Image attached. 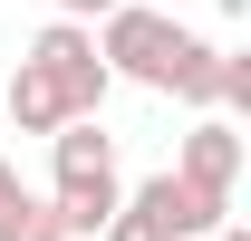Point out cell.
<instances>
[{
    "mask_svg": "<svg viewBox=\"0 0 251 241\" xmlns=\"http://www.w3.org/2000/svg\"><path fill=\"white\" fill-rule=\"evenodd\" d=\"M174 29H184V20H164V10H145V0H116V10L97 20L106 77H135V87L164 96V77H174Z\"/></svg>",
    "mask_w": 251,
    "mask_h": 241,
    "instance_id": "7a4b0ae2",
    "label": "cell"
},
{
    "mask_svg": "<svg viewBox=\"0 0 251 241\" xmlns=\"http://www.w3.org/2000/svg\"><path fill=\"white\" fill-rule=\"evenodd\" d=\"M0 125H20V135H58V125H68V96L20 58L10 77H0Z\"/></svg>",
    "mask_w": 251,
    "mask_h": 241,
    "instance_id": "8992f818",
    "label": "cell"
},
{
    "mask_svg": "<svg viewBox=\"0 0 251 241\" xmlns=\"http://www.w3.org/2000/svg\"><path fill=\"white\" fill-rule=\"evenodd\" d=\"M106 10H116V0H58V20H77V29H97Z\"/></svg>",
    "mask_w": 251,
    "mask_h": 241,
    "instance_id": "9c48e42d",
    "label": "cell"
},
{
    "mask_svg": "<svg viewBox=\"0 0 251 241\" xmlns=\"http://www.w3.org/2000/svg\"><path fill=\"white\" fill-rule=\"evenodd\" d=\"M213 39L203 29H174V77H164V96H184V106H213Z\"/></svg>",
    "mask_w": 251,
    "mask_h": 241,
    "instance_id": "ba28073f",
    "label": "cell"
},
{
    "mask_svg": "<svg viewBox=\"0 0 251 241\" xmlns=\"http://www.w3.org/2000/svg\"><path fill=\"white\" fill-rule=\"evenodd\" d=\"M29 68L68 96V116H97V106H106V87H116V77H106V58H97V29H77V20H49V29L29 39Z\"/></svg>",
    "mask_w": 251,
    "mask_h": 241,
    "instance_id": "3957f363",
    "label": "cell"
},
{
    "mask_svg": "<svg viewBox=\"0 0 251 241\" xmlns=\"http://www.w3.org/2000/svg\"><path fill=\"white\" fill-rule=\"evenodd\" d=\"M0 241H68L58 212H49V193H29L10 164H0Z\"/></svg>",
    "mask_w": 251,
    "mask_h": 241,
    "instance_id": "52a82bcc",
    "label": "cell"
},
{
    "mask_svg": "<svg viewBox=\"0 0 251 241\" xmlns=\"http://www.w3.org/2000/svg\"><path fill=\"white\" fill-rule=\"evenodd\" d=\"M126 203V174H116V135L97 116H68L49 135V212H58L68 241H97V222Z\"/></svg>",
    "mask_w": 251,
    "mask_h": 241,
    "instance_id": "6da1fadb",
    "label": "cell"
},
{
    "mask_svg": "<svg viewBox=\"0 0 251 241\" xmlns=\"http://www.w3.org/2000/svg\"><path fill=\"white\" fill-rule=\"evenodd\" d=\"M203 241H251V222H213V232H203Z\"/></svg>",
    "mask_w": 251,
    "mask_h": 241,
    "instance_id": "30bf717a",
    "label": "cell"
},
{
    "mask_svg": "<svg viewBox=\"0 0 251 241\" xmlns=\"http://www.w3.org/2000/svg\"><path fill=\"white\" fill-rule=\"evenodd\" d=\"M126 212H135L155 241H203L213 222H232V193H203V183H184L174 164H164V174H145L135 193H126Z\"/></svg>",
    "mask_w": 251,
    "mask_h": 241,
    "instance_id": "277c9868",
    "label": "cell"
},
{
    "mask_svg": "<svg viewBox=\"0 0 251 241\" xmlns=\"http://www.w3.org/2000/svg\"><path fill=\"white\" fill-rule=\"evenodd\" d=\"M174 174L203 183V193H232V183H242V125H232V116H203L184 145H174Z\"/></svg>",
    "mask_w": 251,
    "mask_h": 241,
    "instance_id": "5b68a950",
    "label": "cell"
}]
</instances>
